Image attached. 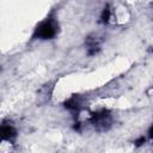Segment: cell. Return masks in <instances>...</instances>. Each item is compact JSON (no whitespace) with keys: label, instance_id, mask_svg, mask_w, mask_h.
Returning <instances> with one entry per match:
<instances>
[{"label":"cell","instance_id":"obj_6","mask_svg":"<svg viewBox=\"0 0 153 153\" xmlns=\"http://www.w3.org/2000/svg\"><path fill=\"white\" fill-rule=\"evenodd\" d=\"M111 8H110V6H106V7H104V10H103V12H102V16H100V19H102V22L103 23H109L110 22V18H111Z\"/></svg>","mask_w":153,"mask_h":153},{"label":"cell","instance_id":"obj_7","mask_svg":"<svg viewBox=\"0 0 153 153\" xmlns=\"http://www.w3.org/2000/svg\"><path fill=\"white\" fill-rule=\"evenodd\" d=\"M145 141H146V137L145 136H141L140 139H137L136 141H135V145L139 147V146H142L143 143H145Z\"/></svg>","mask_w":153,"mask_h":153},{"label":"cell","instance_id":"obj_5","mask_svg":"<svg viewBox=\"0 0 153 153\" xmlns=\"http://www.w3.org/2000/svg\"><path fill=\"white\" fill-rule=\"evenodd\" d=\"M65 106H66L68 110H71V111L78 114V112L81 110V108H82V99H81V97H79V96H73V97H71V98L65 103Z\"/></svg>","mask_w":153,"mask_h":153},{"label":"cell","instance_id":"obj_4","mask_svg":"<svg viewBox=\"0 0 153 153\" xmlns=\"http://www.w3.org/2000/svg\"><path fill=\"white\" fill-rule=\"evenodd\" d=\"M86 48L88 55H96L100 50V41L97 36H88L86 38Z\"/></svg>","mask_w":153,"mask_h":153},{"label":"cell","instance_id":"obj_1","mask_svg":"<svg viewBox=\"0 0 153 153\" xmlns=\"http://www.w3.org/2000/svg\"><path fill=\"white\" fill-rule=\"evenodd\" d=\"M59 31V24L53 17H48L43 22H41L35 31L32 37L36 39H51L57 35Z\"/></svg>","mask_w":153,"mask_h":153},{"label":"cell","instance_id":"obj_2","mask_svg":"<svg viewBox=\"0 0 153 153\" xmlns=\"http://www.w3.org/2000/svg\"><path fill=\"white\" fill-rule=\"evenodd\" d=\"M90 123L97 131H106L112 126V116L108 110H100L92 114Z\"/></svg>","mask_w":153,"mask_h":153},{"label":"cell","instance_id":"obj_3","mask_svg":"<svg viewBox=\"0 0 153 153\" xmlns=\"http://www.w3.org/2000/svg\"><path fill=\"white\" fill-rule=\"evenodd\" d=\"M17 136V130L13 126L2 124L0 126V141H12Z\"/></svg>","mask_w":153,"mask_h":153}]
</instances>
